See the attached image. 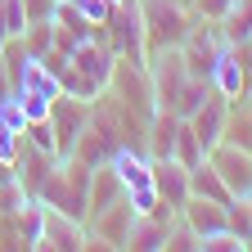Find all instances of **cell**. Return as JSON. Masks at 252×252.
Segmentation results:
<instances>
[{
	"instance_id": "cell-11",
	"label": "cell",
	"mask_w": 252,
	"mask_h": 252,
	"mask_svg": "<svg viewBox=\"0 0 252 252\" xmlns=\"http://www.w3.org/2000/svg\"><path fill=\"white\" fill-rule=\"evenodd\" d=\"M122 198V180L113 176V167L104 162V167H94L90 171V189H86V220L94 216V212H104L108 203H117Z\"/></svg>"
},
{
	"instance_id": "cell-10",
	"label": "cell",
	"mask_w": 252,
	"mask_h": 252,
	"mask_svg": "<svg viewBox=\"0 0 252 252\" xmlns=\"http://www.w3.org/2000/svg\"><path fill=\"white\" fill-rule=\"evenodd\" d=\"M108 167L122 180V194H126V189H140V185H153V158L149 153H135L131 144H117L113 158H108Z\"/></svg>"
},
{
	"instance_id": "cell-6",
	"label": "cell",
	"mask_w": 252,
	"mask_h": 252,
	"mask_svg": "<svg viewBox=\"0 0 252 252\" xmlns=\"http://www.w3.org/2000/svg\"><path fill=\"white\" fill-rule=\"evenodd\" d=\"M207 81H212V90H216L225 104L248 99V68H243V54H239L234 45H225V54L216 59V68H212Z\"/></svg>"
},
{
	"instance_id": "cell-16",
	"label": "cell",
	"mask_w": 252,
	"mask_h": 252,
	"mask_svg": "<svg viewBox=\"0 0 252 252\" xmlns=\"http://www.w3.org/2000/svg\"><path fill=\"white\" fill-rule=\"evenodd\" d=\"M23 45H27L32 59L50 54V50H54V23H27V27H23Z\"/></svg>"
},
{
	"instance_id": "cell-23",
	"label": "cell",
	"mask_w": 252,
	"mask_h": 252,
	"mask_svg": "<svg viewBox=\"0 0 252 252\" xmlns=\"http://www.w3.org/2000/svg\"><path fill=\"white\" fill-rule=\"evenodd\" d=\"M243 203H248V216H252V194H248V198H243Z\"/></svg>"
},
{
	"instance_id": "cell-13",
	"label": "cell",
	"mask_w": 252,
	"mask_h": 252,
	"mask_svg": "<svg viewBox=\"0 0 252 252\" xmlns=\"http://www.w3.org/2000/svg\"><path fill=\"white\" fill-rule=\"evenodd\" d=\"M176 220V216H171ZM171 220H162V216H135V225H131V234H126V248H135V252H153V248H162L167 243V225Z\"/></svg>"
},
{
	"instance_id": "cell-1",
	"label": "cell",
	"mask_w": 252,
	"mask_h": 252,
	"mask_svg": "<svg viewBox=\"0 0 252 252\" xmlns=\"http://www.w3.org/2000/svg\"><path fill=\"white\" fill-rule=\"evenodd\" d=\"M140 18H144V45L153 54V50H176L185 41L194 9H189V0H140Z\"/></svg>"
},
{
	"instance_id": "cell-22",
	"label": "cell",
	"mask_w": 252,
	"mask_h": 252,
	"mask_svg": "<svg viewBox=\"0 0 252 252\" xmlns=\"http://www.w3.org/2000/svg\"><path fill=\"white\" fill-rule=\"evenodd\" d=\"M9 94H14V77L5 68V59H0V99H9Z\"/></svg>"
},
{
	"instance_id": "cell-8",
	"label": "cell",
	"mask_w": 252,
	"mask_h": 252,
	"mask_svg": "<svg viewBox=\"0 0 252 252\" xmlns=\"http://www.w3.org/2000/svg\"><path fill=\"white\" fill-rule=\"evenodd\" d=\"M225 117H230V104L220 99V94L212 90L207 99H203V108L189 117V126H194V135H198V144H203V153H212L220 140H225Z\"/></svg>"
},
{
	"instance_id": "cell-2",
	"label": "cell",
	"mask_w": 252,
	"mask_h": 252,
	"mask_svg": "<svg viewBox=\"0 0 252 252\" xmlns=\"http://www.w3.org/2000/svg\"><path fill=\"white\" fill-rule=\"evenodd\" d=\"M108 27V50L126 63H144L149 45H144V18H140V0H113V14L104 18Z\"/></svg>"
},
{
	"instance_id": "cell-5",
	"label": "cell",
	"mask_w": 252,
	"mask_h": 252,
	"mask_svg": "<svg viewBox=\"0 0 252 252\" xmlns=\"http://www.w3.org/2000/svg\"><path fill=\"white\" fill-rule=\"evenodd\" d=\"M207 162L220 171V180H225V189H230L234 198H248L252 194V149H239L230 140H220L207 153Z\"/></svg>"
},
{
	"instance_id": "cell-14",
	"label": "cell",
	"mask_w": 252,
	"mask_h": 252,
	"mask_svg": "<svg viewBox=\"0 0 252 252\" xmlns=\"http://www.w3.org/2000/svg\"><path fill=\"white\" fill-rule=\"evenodd\" d=\"M220 36H225V45H252V0H239L220 18Z\"/></svg>"
},
{
	"instance_id": "cell-9",
	"label": "cell",
	"mask_w": 252,
	"mask_h": 252,
	"mask_svg": "<svg viewBox=\"0 0 252 252\" xmlns=\"http://www.w3.org/2000/svg\"><path fill=\"white\" fill-rule=\"evenodd\" d=\"M153 189L167 207L180 212V203L189 198V167L176 162V158H153Z\"/></svg>"
},
{
	"instance_id": "cell-15",
	"label": "cell",
	"mask_w": 252,
	"mask_h": 252,
	"mask_svg": "<svg viewBox=\"0 0 252 252\" xmlns=\"http://www.w3.org/2000/svg\"><path fill=\"white\" fill-rule=\"evenodd\" d=\"M171 158L176 162H185V167H194V162H203V144H198V135H194V126H189V117H180V126H176V149H171Z\"/></svg>"
},
{
	"instance_id": "cell-18",
	"label": "cell",
	"mask_w": 252,
	"mask_h": 252,
	"mask_svg": "<svg viewBox=\"0 0 252 252\" xmlns=\"http://www.w3.org/2000/svg\"><path fill=\"white\" fill-rule=\"evenodd\" d=\"M14 99H18V108H23L27 122H41V117H50V108H54V99H50V94H41V90H14Z\"/></svg>"
},
{
	"instance_id": "cell-4",
	"label": "cell",
	"mask_w": 252,
	"mask_h": 252,
	"mask_svg": "<svg viewBox=\"0 0 252 252\" xmlns=\"http://www.w3.org/2000/svg\"><path fill=\"white\" fill-rule=\"evenodd\" d=\"M68 68L77 72V81H86V90L94 99H104V90L113 86V68H117V54L108 50L104 36H86L72 54H68Z\"/></svg>"
},
{
	"instance_id": "cell-12",
	"label": "cell",
	"mask_w": 252,
	"mask_h": 252,
	"mask_svg": "<svg viewBox=\"0 0 252 252\" xmlns=\"http://www.w3.org/2000/svg\"><path fill=\"white\" fill-rule=\"evenodd\" d=\"M189 194H198V198H212V203H220V207H225V203L234 198L230 189H225V180H220V171L207 162V158L189 167Z\"/></svg>"
},
{
	"instance_id": "cell-7",
	"label": "cell",
	"mask_w": 252,
	"mask_h": 252,
	"mask_svg": "<svg viewBox=\"0 0 252 252\" xmlns=\"http://www.w3.org/2000/svg\"><path fill=\"white\" fill-rule=\"evenodd\" d=\"M86 239H90V230L81 225L77 216L45 207V230H41V243H36V248H59V252H77V248H86Z\"/></svg>"
},
{
	"instance_id": "cell-17",
	"label": "cell",
	"mask_w": 252,
	"mask_h": 252,
	"mask_svg": "<svg viewBox=\"0 0 252 252\" xmlns=\"http://www.w3.org/2000/svg\"><path fill=\"white\" fill-rule=\"evenodd\" d=\"M23 140H27L32 149H41V153L59 158V140H54V126H50V117H41V122H27V131H23Z\"/></svg>"
},
{
	"instance_id": "cell-21",
	"label": "cell",
	"mask_w": 252,
	"mask_h": 252,
	"mask_svg": "<svg viewBox=\"0 0 252 252\" xmlns=\"http://www.w3.org/2000/svg\"><path fill=\"white\" fill-rule=\"evenodd\" d=\"M54 5H59V0H23L27 23H50L54 18Z\"/></svg>"
},
{
	"instance_id": "cell-19",
	"label": "cell",
	"mask_w": 252,
	"mask_h": 252,
	"mask_svg": "<svg viewBox=\"0 0 252 252\" xmlns=\"http://www.w3.org/2000/svg\"><path fill=\"white\" fill-rule=\"evenodd\" d=\"M234 5H239V0H189V9H194L198 18H212V23H220Z\"/></svg>"
},
{
	"instance_id": "cell-20",
	"label": "cell",
	"mask_w": 252,
	"mask_h": 252,
	"mask_svg": "<svg viewBox=\"0 0 252 252\" xmlns=\"http://www.w3.org/2000/svg\"><path fill=\"white\" fill-rule=\"evenodd\" d=\"M72 5H77V9L94 23V27H104V18L113 14V0H72Z\"/></svg>"
},
{
	"instance_id": "cell-3",
	"label": "cell",
	"mask_w": 252,
	"mask_h": 252,
	"mask_svg": "<svg viewBox=\"0 0 252 252\" xmlns=\"http://www.w3.org/2000/svg\"><path fill=\"white\" fill-rule=\"evenodd\" d=\"M220 54H225V36H220V23H212V18H198V14H194V23H189L185 41H180V59H185V72H189V77H203V81H207Z\"/></svg>"
}]
</instances>
